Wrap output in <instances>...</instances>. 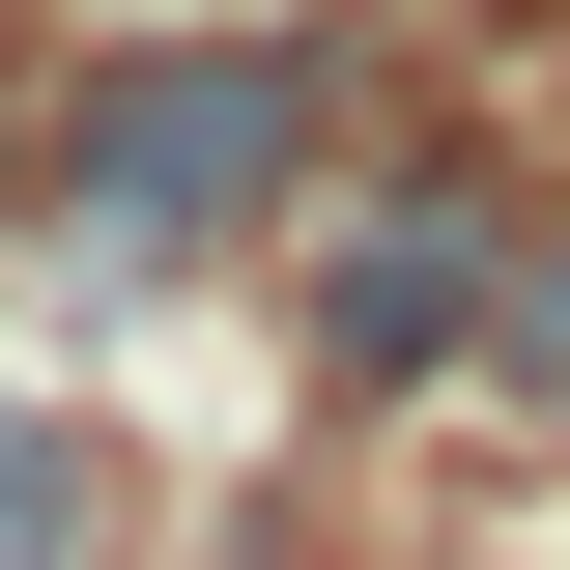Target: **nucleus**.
<instances>
[{
  "mask_svg": "<svg viewBox=\"0 0 570 570\" xmlns=\"http://www.w3.org/2000/svg\"><path fill=\"white\" fill-rule=\"evenodd\" d=\"M285 171H314V58H257V29H200V58H115L58 115V200L115 228V257H171V228H257Z\"/></svg>",
  "mask_w": 570,
  "mask_h": 570,
  "instance_id": "f257e3e1",
  "label": "nucleus"
},
{
  "mask_svg": "<svg viewBox=\"0 0 570 570\" xmlns=\"http://www.w3.org/2000/svg\"><path fill=\"white\" fill-rule=\"evenodd\" d=\"M513 314V257H485V200H400V228H343V257H314V343L371 371V400H400V371H456Z\"/></svg>",
  "mask_w": 570,
  "mask_h": 570,
  "instance_id": "f03ea898",
  "label": "nucleus"
},
{
  "mask_svg": "<svg viewBox=\"0 0 570 570\" xmlns=\"http://www.w3.org/2000/svg\"><path fill=\"white\" fill-rule=\"evenodd\" d=\"M86 542H115V456L58 400H0V570H86Z\"/></svg>",
  "mask_w": 570,
  "mask_h": 570,
  "instance_id": "7ed1b4c3",
  "label": "nucleus"
},
{
  "mask_svg": "<svg viewBox=\"0 0 570 570\" xmlns=\"http://www.w3.org/2000/svg\"><path fill=\"white\" fill-rule=\"evenodd\" d=\"M485 343H513V371H542V400H570V228H542V257H513V314H485Z\"/></svg>",
  "mask_w": 570,
  "mask_h": 570,
  "instance_id": "20e7f679",
  "label": "nucleus"
}]
</instances>
